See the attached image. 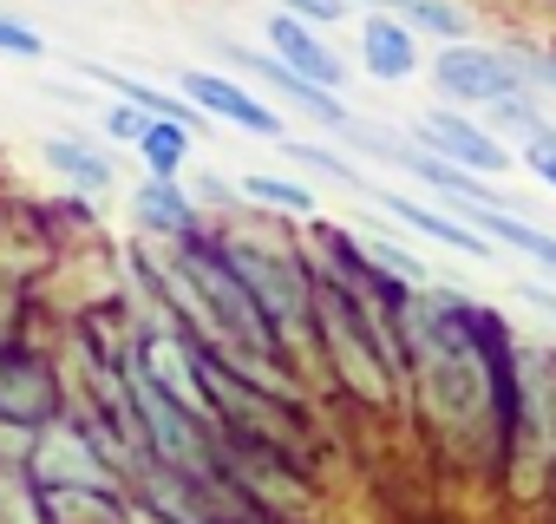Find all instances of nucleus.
<instances>
[{
  "label": "nucleus",
  "instance_id": "nucleus-1",
  "mask_svg": "<svg viewBox=\"0 0 556 524\" xmlns=\"http://www.w3.org/2000/svg\"><path fill=\"white\" fill-rule=\"evenodd\" d=\"M184 283L197 289V302L236 335V341H249L255 354H268V322H262V296L249 289V276H242V262H229V255H216V249H203V242H190L184 236Z\"/></svg>",
  "mask_w": 556,
  "mask_h": 524
},
{
  "label": "nucleus",
  "instance_id": "nucleus-2",
  "mask_svg": "<svg viewBox=\"0 0 556 524\" xmlns=\"http://www.w3.org/2000/svg\"><path fill=\"white\" fill-rule=\"evenodd\" d=\"M432 79L465 105H497V99L523 92V79L504 53H484V47H465V40H445V53L432 60Z\"/></svg>",
  "mask_w": 556,
  "mask_h": 524
},
{
  "label": "nucleus",
  "instance_id": "nucleus-3",
  "mask_svg": "<svg viewBox=\"0 0 556 524\" xmlns=\"http://www.w3.org/2000/svg\"><path fill=\"white\" fill-rule=\"evenodd\" d=\"M419 132H426V145H432L439 158H452V164H465V171H478V177L510 171V151H504L484 125H471V118H458V112H426Z\"/></svg>",
  "mask_w": 556,
  "mask_h": 524
},
{
  "label": "nucleus",
  "instance_id": "nucleus-4",
  "mask_svg": "<svg viewBox=\"0 0 556 524\" xmlns=\"http://www.w3.org/2000/svg\"><path fill=\"white\" fill-rule=\"evenodd\" d=\"M184 99H190V105H203V112H210V118H223V125L255 132V138H282V118H275L262 99H249L236 79H223V73H184Z\"/></svg>",
  "mask_w": 556,
  "mask_h": 524
},
{
  "label": "nucleus",
  "instance_id": "nucleus-5",
  "mask_svg": "<svg viewBox=\"0 0 556 524\" xmlns=\"http://www.w3.org/2000/svg\"><path fill=\"white\" fill-rule=\"evenodd\" d=\"M268 47H275V60H282V66H295L302 79H315V86H328V92L348 79V66H341V60L308 34V21H295V14H275V21H268Z\"/></svg>",
  "mask_w": 556,
  "mask_h": 524
},
{
  "label": "nucleus",
  "instance_id": "nucleus-6",
  "mask_svg": "<svg viewBox=\"0 0 556 524\" xmlns=\"http://www.w3.org/2000/svg\"><path fill=\"white\" fill-rule=\"evenodd\" d=\"M380 210H393L400 223H413L419 236H432V242H445V249H458V255H491V236L484 229H471L465 216H439V210H426V203H413V197H400V190H374V184H361Z\"/></svg>",
  "mask_w": 556,
  "mask_h": 524
},
{
  "label": "nucleus",
  "instance_id": "nucleus-7",
  "mask_svg": "<svg viewBox=\"0 0 556 524\" xmlns=\"http://www.w3.org/2000/svg\"><path fill=\"white\" fill-rule=\"evenodd\" d=\"M229 60H236L242 73H255V79H268V86H275V92H282V99H295V105H302L308 118H321L328 132H354V125H348V112L334 105V92H328V86H315V79H302L295 66H282V60H262V53H229Z\"/></svg>",
  "mask_w": 556,
  "mask_h": 524
},
{
  "label": "nucleus",
  "instance_id": "nucleus-8",
  "mask_svg": "<svg viewBox=\"0 0 556 524\" xmlns=\"http://www.w3.org/2000/svg\"><path fill=\"white\" fill-rule=\"evenodd\" d=\"M361 66H367L374 79L400 86V79H413V73H419V47H413V34H406L400 21L374 14V21L361 27Z\"/></svg>",
  "mask_w": 556,
  "mask_h": 524
},
{
  "label": "nucleus",
  "instance_id": "nucleus-9",
  "mask_svg": "<svg viewBox=\"0 0 556 524\" xmlns=\"http://www.w3.org/2000/svg\"><path fill=\"white\" fill-rule=\"evenodd\" d=\"M53 524H125V504L105 485H40Z\"/></svg>",
  "mask_w": 556,
  "mask_h": 524
},
{
  "label": "nucleus",
  "instance_id": "nucleus-10",
  "mask_svg": "<svg viewBox=\"0 0 556 524\" xmlns=\"http://www.w3.org/2000/svg\"><path fill=\"white\" fill-rule=\"evenodd\" d=\"M34 478L40 485H99V459L86 452L79 433H47L34 452Z\"/></svg>",
  "mask_w": 556,
  "mask_h": 524
},
{
  "label": "nucleus",
  "instance_id": "nucleus-11",
  "mask_svg": "<svg viewBox=\"0 0 556 524\" xmlns=\"http://www.w3.org/2000/svg\"><path fill=\"white\" fill-rule=\"evenodd\" d=\"M99 86H112L118 99H131V105H144L151 118H177V125H190L197 132V105H177L170 92H157V86H144V79H131V73H112V66H86Z\"/></svg>",
  "mask_w": 556,
  "mask_h": 524
},
{
  "label": "nucleus",
  "instance_id": "nucleus-12",
  "mask_svg": "<svg viewBox=\"0 0 556 524\" xmlns=\"http://www.w3.org/2000/svg\"><path fill=\"white\" fill-rule=\"evenodd\" d=\"M138 367H144V374L177 400V407H203V387H197V374H190V354H177L170 341H151Z\"/></svg>",
  "mask_w": 556,
  "mask_h": 524
},
{
  "label": "nucleus",
  "instance_id": "nucleus-13",
  "mask_svg": "<svg viewBox=\"0 0 556 524\" xmlns=\"http://www.w3.org/2000/svg\"><path fill=\"white\" fill-rule=\"evenodd\" d=\"M40 158H47L60 177L86 184V190H105V184H112V164H105L92 145H79V138H47V145H40Z\"/></svg>",
  "mask_w": 556,
  "mask_h": 524
},
{
  "label": "nucleus",
  "instance_id": "nucleus-14",
  "mask_svg": "<svg viewBox=\"0 0 556 524\" xmlns=\"http://www.w3.org/2000/svg\"><path fill=\"white\" fill-rule=\"evenodd\" d=\"M138 151H144L151 177H177L184 158H190V125H177V118H151L144 138H138Z\"/></svg>",
  "mask_w": 556,
  "mask_h": 524
},
{
  "label": "nucleus",
  "instance_id": "nucleus-15",
  "mask_svg": "<svg viewBox=\"0 0 556 524\" xmlns=\"http://www.w3.org/2000/svg\"><path fill=\"white\" fill-rule=\"evenodd\" d=\"M138 216H144L151 229H170V236H190V229H197V216H190V203L170 190V177H157V184L138 190Z\"/></svg>",
  "mask_w": 556,
  "mask_h": 524
},
{
  "label": "nucleus",
  "instance_id": "nucleus-16",
  "mask_svg": "<svg viewBox=\"0 0 556 524\" xmlns=\"http://www.w3.org/2000/svg\"><path fill=\"white\" fill-rule=\"evenodd\" d=\"M242 197H262V203L295 210V216H308V210H315V190H308V184H295V177H262V171H249V177H242Z\"/></svg>",
  "mask_w": 556,
  "mask_h": 524
},
{
  "label": "nucleus",
  "instance_id": "nucleus-17",
  "mask_svg": "<svg viewBox=\"0 0 556 524\" xmlns=\"http://www.w3.org/2000/svg\"><path fill=\"white\" fill-rule=\"evenodd\" d=\"M400 14L419 27V34H439V40H465V14L445 8V0H400Z\"/></svg>",
  "mask_w": 556,
  "mask_h": 524
},
{
  "label": "nucleus",
  "instance_id": "nucleus-18",
  "mask_svg": "<svg viewBox=\"0 0 556 524\" xmlns=\"http://www.w3.org/2000/svg\"><path fill=\"white\" fill-rule=\"evenodd\" d=\"M0 53H8V60H40V53H47V40H40L34 27H21V21L0 14Z\"/></svg>",
  "mask_w": 556,
  "mask_h": 524
},
{
  "label": "nucleus",
  "instance_id": "nucleus-19",
  "mask_svg": "<svg viewBox=\"0 0 556 524\" xmlns=\"http://www.w3.org/2000/svg\"><path fill=\"white\" fill-rule=\"evenodd\" d=\"M144 125H151V112H144V105H131V99L105 112V132H112V138H131V145H138V138H144Z\"/></svg>",
  "mask_w": 556,
  "mask_h": 524
},
{
  "label": "nucleus",
  "instance_id": "nucleus-20",
  "mask_svg": "<svg viewBox=\"0 0 556 524\" xmlns=\"http://www.w3.org/2000/svg\"><path fill=\"white\" fill-rule=\"evenodd\" d=\"M282 8H289L295 21H308V27H334V21L348 14V0H282Z\"/></svg>",
  "mask_w": 556,
  "mask_h": 524
},
{
  "label": "nucleus",
  "instance_id": "nucleus-21",
  "mask_svg": "<svg viewBox=\"0 0 556 524\" xmlns=\"http://www.w3.org/2000/svg\"><path fill=\"white\" fill-rule=\"evenodd\" d=\"M523 164H530V171H536V177H543V184L556 190V132L530 138V145H523Z\"/></svg>",
  "mask_w": 556,
  "mask_h": 524
},
{
  "label": "nucleus",
  "instance_id": "nucleus-22",
  "mask_svg": "<svg viewBox=\"0 0 556 524\" xmlns=\"http://www.w3.org/2000/svg\"><path fill=\"white\" fill-rule=\"evenodd\" d=\"M523 296H530V302H536L543 315H556V296H549V289H523Z\"/></svg>",
  "mask_w": 556,
  "mask_h": 524
},
{
  "label": "nucleus",
  "instance_id": "nucleus-23",
  "mask_svg": "<svg viewBox=\"0 0 556 524\" xmlns=\"http://www.w3.org/2000/svg\"><path fill=\"white\" fill-rule=\"evenodd\" d=\"M380 8H400V0H380Z\"/></svg>",
  "mask_w": 556,
  "mask_h": 524
}]
</instances>
